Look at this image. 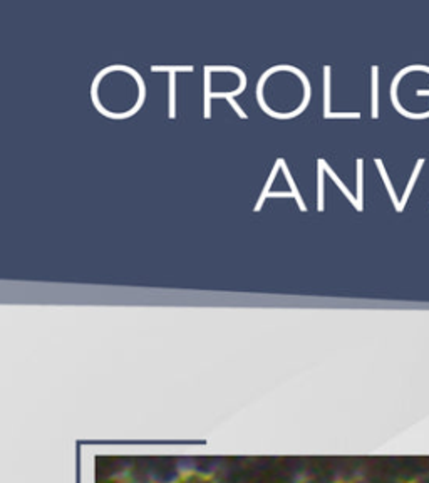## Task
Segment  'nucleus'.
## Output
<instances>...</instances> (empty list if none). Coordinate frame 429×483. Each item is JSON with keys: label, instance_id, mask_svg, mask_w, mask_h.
I'll use <instances>...</instances> for the list:
<instances>
[{"label": "nucleus", "instance_id": "1", "mask_svg": "<svg viewBox=\"0 0 429 483\" xmlns=\"http://www.w3.org/2000/svg\"><path fill=\"white\" fill-rule=\"evenodd\" d=\"M151 71L153 73H158V71H168L170 73V118L171 119H175L176 118V101H175V74L178 73V71H188V73H191L193 71V67L191 66H183V67H159V66H153L151 67Z\"/></svg>", "mask_w": 429, "mask_h": 483}, {"label": "nucleus", "instance_id": "2", "mask_svg": "<svg viewBox=\"0 0 429 483\" xmlns=\"http://www.w3.org/2000/svg\"><path fill=\"white\" fill-rule=\"evenodd\" d=\"M376 165H378V168H379V173H380V177H382V181L386 183V188H387V191H389V195H391L392 203H394L396 210H399V211H401V203L398 202V197H396V191H394V188H392L391 181H389V178H387V175H386V170H384V166H382V161H380V159H376Z\"/></svg>", "mask_w": 429, "mask_h": 483}, {"label": "nucleus", "instance_id": "3", "mask_svg": "<svg viewBox=\"0 0 429 483\" xmlns=\"http://www.w3.org/2000/svg\"><path fill=\"white\" fill-rule=\"evenodd\" d=\"M326 171H327V173H328V175H330V178H332V179H334V181H335V183H337V186H339V188H340V190H342V193H344V195H346V197L349 198V202H351V203H352V205H354V206H355V208H357L359 211H362V206H360V205H359V202H357V198H354V197H352V193H351V191H349V190L346 188V185H344V183H342V181H340V179H339V177H337V175H335V173H334V171H332L330 168H328V166H327V165H326Z\"/></svg>", "mask_w": 429, "mask_h": 483}, {"label": "nucleus", "instance_id": "4", "mask_svg": "<svg viewBox=\"0 0 429 483\" xmlns=\"http://www.w3.org/2000/svg\"><path fill=\"white\" fill-rule=\"evenodd\" d=\"M324 170H326V161L324 159H319V195H317V210L322 211L324 210Z\"/></svg>", "mask_w": 429, "mask_h": 483}, {"label": "nucleus", "instance_id": "5", "mask_svg": "<svg viewBox=\"0 0 429 483\" xmlns=\"http://www.w3.org/2000/svg\"><path fill=\"white\" fill-rule=\"evenodd\" d=\"M280 168L283 170V173H285V178H287V181H288V185H290V188H292V193H294V197L297 200V203H299V206H300V210L302 211H305V205H303V202H302V198H300V195H299V190H297V186H295V183H294V179H292V175L288 173V170H287V165H285V159H282L280 158Z\"/></svg>", "mask_w": 429, "mask_h": 483}, {"label": "nucleus", "instance_id": "6", "mask_svg": "<svg viewBox=\"0 0 429 483\" xmlns=\"http://www.w3.org/2000/svg\"><path fill=\"white\" fill-rule=\"evenodd\" d=\"M278 168H280V159H277V165H275V168L272 170V175L268 177V181H267L265 188H263V193L260 195L258 202H256V205H255V211H260V208H262V205H263V202H265V198H267V195H268V190H270L272 181L275 179V175H277V171H278Z\"/></svg>", "mask_w": 429, "mask_h": 483}, {"label": "nucleus", "instance_id": "7", "mask_svg": "<svg viewBox=\"0 0 429 483\" xmlns=\"http://www.w3.org/2000/svg\"><path fill=\"white\" fill-rule=\"evenodd\" d=\"M378 73L379 69L378 67H372V118H378Z\"/></svg>", "mask_w": 429, "mask_h": 483}, {"label": "nucleus", "instance_id": "8", "mask_svg": "<svg viewBox=\"0 0 429 483\" xmlns=\"http://www.w3.org/2000/svg\"><path fill=\"white\" fill-rule=\"evenodd\" d=\"M423 163H424V159H419L418 165H416L414 173H412V177H411V179H409V183H407V188H406V191H404L403 202H401V210H403L404 205H406V202H407V198H409V193H411L412 186H414V183H416V178H418V175H419V170L423 168Z\"/></svg>", "mask_w": 429, "mask_h": 483}, {"label": "nucleus", "instance_id": "9", "mask_svg": "<svg viewBox=\"0 0 429 483\" xmlns=\"http://www.w3.org/2000/svg\"><path fill=\"white\" fill-rule=\"evenodd\" d=\"M324 76H326V82H324V86H326V104H324V109H326V113H324V116H327L328 114V109H330V67H324Z\"/></svg>", "mask_w": 429, "mask_h": 483}, {"label": "nucleus", "instance_id": "10", "mask_svg": "<svg viewBox=\"0 0 429 483\" xmlns=\"http://www.w3.org/2000/svg\"><path fill=\"white\" fill-rule=\"evenodd\" d=\"M362 159H357V202L362 206Z\"/></svg>", "mask_w": 429, "mask_h": 483}, {"label": "nucleus", "instance_id": "11", "mask_svg": "<svg viewBox=\"0 0 429 483\" xmlns=\"http://www.w3.org/2000/svg\"><path fill=\"white\" fill-rule=\"evenodd\" d=\"M324 118H335V119H347V118H352V119H359L360 114L359 113H328L327 116Z\"/></svg>", "mask_w": 429, "mask_h": 483}, {"label": "nucleus", "instance_id": "12", "mask_svg": "<svg viewBox=\"0 0 429 483\" xmlns=\"http://www.w3.org/2000/svg\"><path fill=\"white\" fill-rule=\"evenodd\" d=\"M225 99H228V102H230V104H231V107H233V109L236 111V114H238L240 118H242V119H247V114H245V111H243L242 107H240L238 104H236V102L233 101V99H231V98H228V96H225Z\"/></svg>", "mask_w": 429, "mask_h": 483}, {"label": "nucleus", "instance_id": "13", "mask_svg": "<svg viewBox=\"0 0 429 483\" xmlns=\"http://www.w3.org/2000/svg\"><path fill=\"white\" fill-rule=\"evenodd\" d=\"M270 198H275V197H283V198H288V197H294V193H287V191H274V193H268Z\"/></svg>", "mask_w": 429, "mask_h": 483}, {"label": "nucleus", "instance_id": "14", "mask_svg": "<svg viewBox=\"0 0 429 483\" xmlns=\"http://www.w3.org/2000/svg\"><path fill=\"white\" fill-rule=\"evenodd\" d=\"M418 96H429V91H423V89H418Z\"/></svg>", "mask_w": 429, "mask_h": 483}]
</instances>
